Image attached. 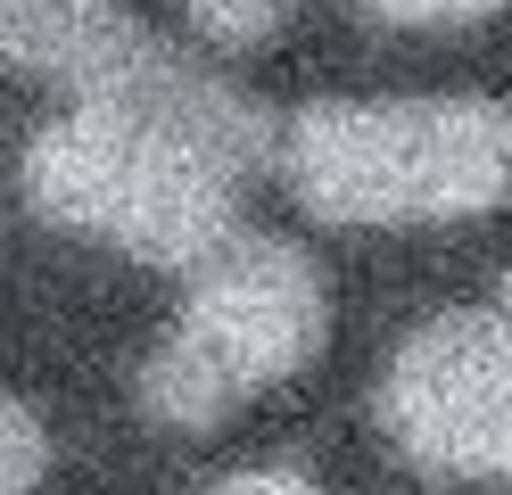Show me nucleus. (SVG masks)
Instances as JSON below:
<instances>
[{
  "mask_svg": "<svg viewBox=\"0 0 512 495\" xmlns=\"http://www.w3.org/2000/svg\"><path fill=\"white\" fill-rule=\"evenodd\" d=\"M331 339V297L314 256L273 231H232L190 264V297L166 347L141 363V413L166 429H215L256 388L298 380Z\"/></svg>",
  "mask_w": 512,
  "mask_h": 495,
  "instance_id": "obj_3",
  "label": "nucleus"
},
{
  "mask_svg": "<svg viewBox=\"0 0 512 495\" xmlns=\"http://www.w3.org/2000/svg\"><path fill=\"white\" fill-rule=\"evenodd\" d=\"M298 207L323 223H455L512 198L496 99H314L273 132Z\"/></svg>",
  "mask_w": 512,
  "mask_h": 495,
  "instance_id": "obj_2",
  "label": "nucleus"
},
{
  "mask_svg": "<svg viewBox=\"0 0 512 495\" xmlns=\"http://www.w3.org/2000/svg\"><path fill=\"white\" fill-rule=\"evenodd\" d=\"M496 306H504V314H512V273H504V289H496Z\"/></svg>",
  "mask_w": 512,
  "mask_h": 495,
  "instance_id": "obj_10",
  "label": "nucleus"
},
{
  "mask_svg": "<svg viewBox=\"0 0 512 495\" xmlns=\"http://www.w3.org/2000/svg\"><path fill=\"white\" fill-rule=\"evenodd\" d=\"M0 66L67 83L75 99H108V108H149L190 132H207L223 157H240L248 174L273 157V124L248 91L207 75L199 58L157 42L141 17H124L116 0H0Z\"/></svg>",
  "mask_w": 512,
  "mask_h": 495,
  "instance_id": "obj_4",
  "label": "nucleus"
},
{
  "mask_svg": "<svg viewBox=\"0 0 512 495\" xmlns=\"http://www.w3.org/2000/svg\"><path fill=\"white\" fill-rule=\"evenodd\" d=\"M182 9L207 50H265L281 25V0H182Z\"/></svg>",
  "mask_w": 512,
  "mask_h": 495,
  "instance_id": "obj_6",
  "label": "nucleus"
},
{
  "mask_svg": "<svg viewBox=\"0 0 512 495\" xmlns=\"http://www.w3.org/2000/svg\"><path fill=\"white\" fill-rule=\"evenodd\" d=\"M372 17H389V25H471V17H488L496 0H364Z\"/></svg>",
  "mask_w": 512,
  "mask_h": 495,
  "instance_id": "obj_8",
  "label": "nucleus"
},
{
  "mask_svg": "<svg viewBox=\"0 0 512 495\" xmlns=\"http://www.w3.org/2000/svg\"><path fill=\"white\" fill-rule=\"evenodd\" d=\"M380 429L438 479L512 487V314L455 306L422 322L380 372Z\"/></svg>",
  "mask_w": 512,
  "mask_h": 495,
  "instance_id": "obj_5",
  "label": "nucleus"
},
{
  "mask_svg": "<svg viewBox=\"0 0 512 495\" xmlns=\"http://www.w3.org/2000/svg\"><path fill=\"white\" fill-rule=\"evenodd\" d=\"M207 495H331V487H314L298 471H240V479H215Z\"/></svg>",
  "mask_w": 512,
  "mask_h": 495,
  "instance_id": "obj_9",
  "label": "nucleus"
},
{
  "mask_svg": "<svg viewBox=\"0 0 512 495\" xmlns=\"http://www.w3.org/2000/svg\"><path fill=\"white\" fill-rule=\"evenodd\" d=\"M50 471V429L34 405H17V396H0V495H34Z\"/></svg>",
  "mask_w": 512,
  "mask_h": 495,
  "instance_id": "obj_7",
  "label": "nucleus"
},
{
  "mask_svg": "<svg viewBox=\"0 0 512 495\" xmlns=\"http://www.w3.org/2000/svg\"><path fill=\"white\" fill-rule=\"evenodd\" d=\"M240 190L248 165L223 157L207 132L149 108H108V99H75L25 149V198L42 223L108 240L166 273H190L232 240Z\"/></svg>",
  "mask_w": 512,
  "mask_h": 495,
  "instance_id": "obj_1",
  "label": "nucleus"
}]
</instances>
